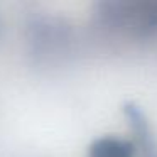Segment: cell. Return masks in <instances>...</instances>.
<instances>
[{"label": "cell", "mask_w": 157, "mask_h": 157, "mask_svg": "<svg viewBox=\"0 0 157 157\" xmlns=\"http://www.w3.org/2000/svg\"><path fill=\"white\" fill-rule=\"evenodd\" d=\"M135 142L115 137H103L91 144L90 157H133Z\"/></svg>", "instance_id": "cell-1"}]
</instances>
